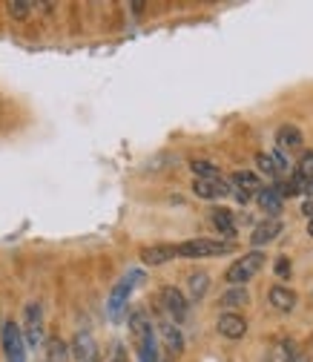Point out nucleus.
<instances>
[{
	"label": "nucleus",
	"instance_id": "1",
	"mask_svg": "<svg viewBox=\"0 0 313 362\" xmlns=\"http://www.w3.org/2000/svg\"><path fill=\"white\" fill-rule=\"evenodd\" d=\"M144 282V274L141 270H129V274L112 288L110 293V302H107V316L112 322H121L124 320V313H126V302H129V293L136 291V285Z\"/></svg>",
	"mask_w": 313,
	"mask_h": 362
},
{
	"label": "nucleus",
	"instance_id": "2",
	"mask_svg": "<svg viewBox=\"0 0 313 362\" xmlns=\"http://www.w3.org/2000/svg\"><path fill=\"white\" fill-rule=\"evenodd\" d=\"M233 250V242H218V239H187L175 245V256L187 259H207V256H225Z\"/></svg>",
	"mask_w": 313,
	"mask_h": 362
},
{
	"label": "nucleus",
	"instance_id": "3",
	"mask_svg": "<svg viewBox=\"0 0 313 362\" xmlns=\"http://www.w3.org/2000/svg\"><path fill=\"white\" fill-rule=\"evenodd\" d=\"M264 267V253L261 250H250V253H244L239 262H233L230 267H228V274H225V279L230 282V285H244V282H250L259 270Z\"/></svg>",
	"mask_w": 313,
	"mask_h": 362
},
{
	"label": "nucleus",
	"instance_id": "4",
	"mask_svg": "<svg viewBox=\"0 0 313 362\" xmlns=\"http://www.w3.org/2000/svg\"><path fill=\"white\" fill-rule=\"evenodd\" d=\"M0 334H4L6 362H26V339H23V331L15 322H4V325H0Z\"/></svg>",
	"mask_w": 313,
	"mask_h": 362
},
{
	"label": "nucleus",
	"instance_id": "5",
	"mask_svg": "<svg viewBox=\"0 0 313 362\" xmlns=\"http://www.w3.org/2000/svg\"><path fill=\"white\" fill-rule=\"evenodd\" d=\"M69 354H72L75 362H101V348H98L95 337L89 334V331H78L75 334Z\"/></svg>",
	"mask_w": 313,
	"mask_h": 362
},
{
	"label": "nucleus",
	"instance_id": "6",
	"mask_svg": "<svg viewBox=\"0 0 313 362\" xmlns=\"http://www.w3.org/2000/svg\"><path fill=\"white\" fill-rule=\"evenodd\" d=\"M282 233H285L282 218H264L261 224H256V230H253V236H250V245H253L256 250H261V247H267L271 242H276Z\"/></svg>",
	"mask_w": 313,
	"mask_h": 362
},
{
	"label": "nucleus",
	"instance_id": "7",
	"mask_svg": "<svg viewBox=\"0 0 313 362\" xmlns=\"http://www.w3.org/2000/svg\"><path fill=\"white\" fill-rule=\"evenodd\" d=\"M161 302H164L167 313L172 316L175 322H184V320H187V313H190V302H187V296H184L182 291H178V288H164Z\"/></svg>",
	"mask_w": 313,
	"mask_h": 362
},
{
	"label": "nucleus",
	"instance_id": "8",
	"mask_svg": "<svg viewBox=\"0 0 313 362\" xmlns=\"http://www.w3.org/2000/svg\"><path fill=\"white\" fill-rule=\"evenodd\" d=\"M218 334L225 337V339H244L247 334V320L242 313H221L218 316V322H215Z\"/></svg>",
	"mask_w": 313,
	"mask_h": 362
},
{
	"label": "nucleus",
	"instance_id": "9",
	"mask_svg": "<svg viewBox=\"0 0 313 362\" xmlns=\"http://www.w3.org/2000/svg\"><path fill=\"white\" fill-rule=\"evenodd\" d=\"M193 193L199 196V199H225V196H230L233 193V187L228 185L225 178H210V181H201V178H196V185H193Z\"/></svg>",
	"mask_w": 313,
	"mask_h": 362
},
{
	"label": "nucleus",
	"instance_id": "10",
	"mask_svg": "<svg viewBox=\"0 0 313 362\" xmlns=\"http://www.w3.org/2000/svg\"><path fill=\"white\" fill-rule=\"evenodd\" d=\"M302 147H305V135H302L299 127L285 124V127L276 129V150H282V153H293V150H302Z\"/></svg>",
	"mask_w": 313,
	"mask_h": 362
},
{
	"label": "nucleus",
	"instance_id": "11",
	"mask_svg": "<svg viewBox=\"0 0 313 362\" xmlns=\"http://www.w3.org/2000/svg\"><path fill=\"white\" fill-rule=\"evenodd\" d=\"M43 339V310L37 302L26 305V342L29 345H40Z\"/></svg>",
	"mask_w": 313,
	"mask_h": 362
},
{
	"label": "nucleus",
	"instance_id": "12",
	"mask_svg": "<svg viewBox=\"0 0 313 362\" xmlns=\"http://www.w3.org/2000/svg\"><path fill=\"white\" fill-rule=\"evenodd\" d=\"M267 299H271V308H276L282 313H290L296 308V302H299L296 291H290L288 285H273L271 291H267Z\"/></svg>",
	"mask_w": 313,
	"mask_h": 362
},
{
	"label": "nucleus",
	"instance_id": "13",
	"mask_svg": "<svg viewBox=\"0 0 313 362\" xmlns=\"http://www.w3.org/2000/svg\"><path fill=\"white\" fill-rule=\"evenodd\" d=\"M259 207L264 210V216L267 218H276V216H282V207H285V199L279 196V190L276 187H264V190H259Z\"/></svg>",
	"mask_w": 313,
	"mask_h": 362
},
{
	"label": "nucleus",
	"instance_id": "14",
	"mask_svg": "<svg viewBox=\"0 0 313 362\" xmlns=\"http://www.w3.org/2000/svg\"><path fill=\"white\" fill-rule=\"evenodd\" d=\"M175 259V247L172 245H150L141 250V262L150 264V267H158V264H167Z\"/></svg>",
	"mask_w": 313,
	"mask_h": 362
},
{
	"label": "nucleus",
	"instance_id": "15",
	"mask_svg": "<svg viewBox=\"0 0 313 362\" xmlns=\"http://www.w3.org/2000/svg\"><path fill=\"white\" fill-rule=\"evenodd\" d=\"M210 291V276L204 274V270H193V274L187 276V302H201Z\"/></svg>",
	"mask_w": 313,
	"mask_h": 362
},
{
	"label": "nucleus",
	"instance_id": "16",
	"mask_svg": "<svg viewBox=\"0 0 313 362\" xmlns=\"http://www.w3.org/2000/svg\"><path fill=\"white\" fill-rule=\"evenodd\" d=\"M210 221H213V228H215L221 236H228V239H233V236H236V216H233L230 210L215 207V210L210 213Z\"/></svg>",
	"mask_w": 313,
	"mask_h": 362
},
{
	"label": "nucleus",
	"instance_id": "17",
	"mask_svg": "<svg viewBox=\"0 0 313 362\" xmlns=\"http://www.w3.org/2000/svg\"><path fill=\"white\" fill-rule=\"evenodd\" d=\"M250 302V293H247V288L244 285H233L228 293H221V299H218V308H225V313H236L233 308H244Z\"/></svg>",
	"mask_w": 313,
	"mask_h": 362
},
{
	"label": "nucleus",
	"instance_id": "18",
	"mask_svg": "<svg viewBox=\"0 0 313 362\" xmlns=\"http://www.w3.org/2000/svg\"><path fill=\"white\" fill-rule=\"evenodd\" d=\"M136 339H138V356H141V362H158V345H155L153 325L144 328L141 334H136Z\"/></svg>",
	"mask_w": 313,
	"mask_h": 362
},
{
	"label": "nucleus",
	"instance_id": "19",
	"mask_svg": "<svg viewBox=\"0 0 313 362\" xmlns=\"http://www.w3.org/2000/svg\"><path fill=\"white\" fill-rule=\"evenodd\" d=\"M233 190H242V193H259L261 190V181H259V175H253V173H233Z\"/></svg>",
	"mask_w": 313,
	"mask_h": 362
},
{
	"label": "nucleus",
	"instance_id": "20",
	"mask_svg": "<svg viewBox=\"0 0 313 362\" xmlns=\"http://www.w3.org/2000/svg\"><path fill=\"white\" fill-rule=\"evenodd\" d=\"M161 337H164V342L172 348V354H182V351H184V337H182V331H178L172 322H164V325H161Z\"/></svg>",
	"mask_w": 313,
	"mask_h": 362
},
{
	"label": "nucleus",
	"instance_id": "21",
	"mask_svg": "<svg viewBox=\"0 0 313 362\" xmlns=\"http://www.w3.org/2000/svg\"><path fill=\"white\" fill-rule=\"evenodd\" d=\"M296 354H299V351H296V342H293V339H282V342L271 351L267 362H290Z\"/></svg>",
	"mask_w": 313,
	"mask_h": 362
},
{
	"label": "nucleus",
	"instance_id": "22",
	"mask_svg": "<svg viewBox=\"0 0 313 362\" xmlns=\"http://www.w3.org/2000/svg\"><path fill=\"white\" fill-rule=\"evenodd\" d=\"M47 362H69V348L64 339H49L47 342Z\"/></svg>",
	"mask_w": 313,
	"mask_h": 362
},
{
	"label": "nucleus",
	"instance_id": "23",
	"mask_svg": "<svg viewBox=\"0 0 313 362\" xmlns=\"http://www.w3.org/2000/svg\"><path fill=\"white\" fill-rule=\"evenodd\" d=\"M296 175H299V178H305L307 185H313V153H302V156H299Z\"/></svg>",
	"mask_w": 313,
	"mask_h": 362
},
{
	"label": "nucleus",
	"instance_id": "24",
	"mask_svg": "<svg viewBox=\"0 0 313 362\" xmlns=\"http://www.w3.org/2000/svg\"><path fill=\"white\" fill-rule=\"evenodd\" d=\"M190 170L201 178V181H210V178H218V167L215 164H210V161H193L190 164Z\"/></svg>",
	"mask_w": 313,
	"mask_h": 362
},
{
	"label": "nucleus",
	"instance_id": "25",
	"mask_svg": "<svg viewBox=\"0 0 313 362\" xmlns=\"http://www.w3.org/2000/svg\"><path fill=\"white\" fill-rule=\"evenodd\" d=\"M6 9H9V15H12L15 21H26V18L32 15V4H23V0H9Z\"/></svg>",
	"mask_w": 313,
	"mask_h": 362
},
{
	"label": "nucleus",
	"instance_id": "26",
	"mask_svg": "<svg viewBox=\"0 0 313 362\" xmlns=\"http://www.w3.org/2000/svg\"><path fill=\"white\" fill-rule=\"evenodd\" d=\"M256 167H259L264 175H271V178H276V175H279V167H276L273 156H264V153H259V156H256Z\"/></svg>",
	"mask_w": 313,
	"mask_h": 362
},
{
	"label": "nucleus",
	"instance_id": "27",
	"mask_svg": "<svg viewBox=\"0 0 313 362\" xmlns=\"http://www.w3.org/2000/svg\"><path fill=\"white\" fill-rule=\"evenodd\" d=\"M273 270H276V276H279V279H288V276H290V270H293V264H290L288 256H279L276 264H273Z\"/></svg>",
	"mask_w": 313,
	"mask_h": 362
},
{
	"label": "nucleus",
	"instance_id": "28",
	"mask_svg": "<svg viewBox=\"0 0 313 362\" xmlns=\"http://www.w3.org/2000/svg\"><path fill=\"white\" fill-rule=\"evenodd\" d=\"M112 362H126V354H124V345L121 342L112 348Z\"/></svg>",
	"mask_w": 313,
	"mask_h": 362
},
{
	"label": "nucleus",
	"instance_id": "29",
	"mask_svg": "<svg viewBox=\"0 0 313 362\" xmlns=\"http://www.w3.org/2000/svg\"><path fill=\"white\" fill-rule=\"evenodd\" d=\"M302 213H305L307 218H313V199H305V202H302Z\"/></svg>",
	"mask_w": 313,
	"mask_h": 362
},
{
	"label": "nucleus",
	"instance_id": "30",
	"mask_svg": "<svg viewBox=\"0 0 313 362\" xmlns=\"http://www.w3.org/2000/svg\"><path fill=\"white\" fill-rule=\"evenodd\" d=\"M290 362H310V359H307V354H302V351H299V354H296Z\"/></svg>",
	"mask_w": 313,
	"mask_h": 362
},
{
	"label": "nucleus",
	"instance_id": "31",
	"mask_svg": "<svg viewBox=\"0 0 313 362\" xmlns=\"http://www.w3.org/2000/svg\"><path fill=\"white\" fill-rule=\"evenodd\" d=\"M307 233L313 236V218H307Z\"/></svg>",
	"mask_w": 313,
	"mask_h": 362
}]
</instances>
